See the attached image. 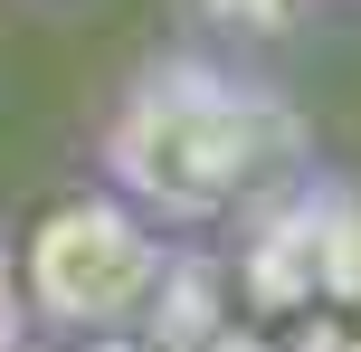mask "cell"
Masks as SVG:
<instances>
[{
	"instance_id": "6da1fadb",
	"label": "cell",
	"mask_w": 361,
	"mask_h": 352,
	"mask_svg": "<svg viewBox=\"0 0 361 352\" xmlns=\"http://www.w3.org/2000/svg\"><path fill=\"white\" fill-rule=\"evenodd\" d=\"M86 162L162 229L219 238L257 200H276L286 181L314 171V114L286 86V67L171 38L105 86L86 124Z\"/></svg>"
},
{
	"instance_id": "7a4b0ae2",
	"label": "cell",
	"mask_w": 361,
	"mask_h": 352,
	"mask_svg": "<svg viewBox=\"0 0 361 352\" xmlns=\"http://www.w3.org/2000/svg\"><path fill=\"white\" fill-rule=\"evenodd\" d=\"M10 238H19V286H29V315H38V352L133 334L180 257V229L133 210L114 181L38 200L29 229H10Z\"/></svg>"
},
{
	"instance_id": "3957f363",
	"label": "cell",
	"mask_w": 361,
	"mask_h": 352,
	"mask_svg": "<svg viewBox=\"0 0 361 352\" xmlns=\"http://www.w3.org/2000/svg\"><path fill=\"white\" fill-rule=\"evenodd\" d=\"M333 0H171V38H200L219 57H257V67H286L295 48L324 38Z\"/></svg>"
},
{
	"instance_id": "277c9868",
	"label": "cell",
	"mask_w": 361,
	"mask_h": 352,
	"mask_svg": "<svg viewBox=\"0 0 361 352\" xmlns=\"http://www.w3.org/2000/svg\"><path fill=\"white\" fill-rule=\"evenodd\" d=\"M0 352H38V315H29V286H19V238L0 229Z\"/></svg>"
},
{
	"instance_id": "5b68a950",
	"label": "cell",
	"mask_w": 361,
	"mask_h": 352,
	"mask_svg": "<svg viewBox=\"0 0 361 352\" xmlns=\"http://www.w3.org/2000/svg\"><path fill=\"white\" fill-rule=\"evenodd\" d=\"M286 352H361V305H324V315H305V334Z\"/></svg>"
},
{
	"instance_id": "8992f818",
	"label": "cell",
	"mask_w": 361,
	"mask_h": 352,
	"mask_svg": "<svg viewBox=\"0 0 361 352\" xmlns=\"http://www.w3.org/2000/svg\"><path fill=\"white\" fill-rule=\"evenodd\" d=\"M352 10H361V0H352Z\"/></svg>"
}]
</instances>
